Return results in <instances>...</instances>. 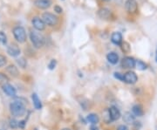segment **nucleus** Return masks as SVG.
<instances>
[{
	"label": "nucleus",
	"instance_id": "obj_8",
	"mask_svg": "<svg viewBox=\"0 0 157 130\" xmlns=\"http://www.w3.org/2000/svg\"><path fill=\"white\" fill-rule=\"evenodd\" d=\"M32 24H33V26L37 31H43L45 28V22L43 21L42 18L39 17H34L32 20Z\"/></svg>",
	"mask_w": 157,
	"mask_h": 130
},
{
	"label": "nucleus",
	"instance_id": "obj_10",
	"mask_svg": "<svg viewBox=\"0 0 157 130\" xmlns=\"http://www.w3.org/2000/svg\"><path fill=\"white\" fill-rule=\"evenodd\" d=\"M34 5L39 9L45 10V9H47L50 7L52 5V1L51 0H35Z\"/></svg>",
	"mask_w": 157,
	"mask_h": 130
},
{
	"label": "nucleus",
	"instance_id": "obj_2",
	"mask_svg": "<svg viewBox=\"0 0 157 130\" xmlns=\"http://www.w3.org/2000/svg\"><path fill=\"white\" fill-rule=\"evenodd\" d=\"M30 39L35 48H41L45 45V38L41 33L36 31H32L30 33Z\"/></svg>",
	"mask_w": 157,
	"mask_h": 130
},
{
	"label": "nucleus",
	"instance_id": "obj_32",
	"mask_svg": "<svg viewBox=\"0 0 157 130\" xmlns=\"http://www.w3.org/2000/svg\"><path fill=\"white\" fill-rule=\"evenodd\" d=\"M116 130H129L128 128L126 126V125H120V126H118L117 129Z\"/></svg>",
	"mask_w": 157,
	"mask_h": 130
},
{
	"label": "nucleus",
	"instance_id": "obj_21",
	"mask_svg": "<svg viewBox=\"0 0 157 130\" xmlns=\"http://www.w3.org/2000/svg\"><path fill=\"white\" fill-rule=\"evenodd\" d=\"M135 67L137 68V69H139V70H140V71H144V70H146L147 68V65L145 62H143L142 60L138 59V60H136V66H135Z\"/></svg>",
	"mask_w": 157,
	"mask_h": 130
},
{
	"label": "nucleus",
	"instance_id": "obj_37",
	"mask_svg": "<svg viewBox=\"0 0 157 130\" xmlns=\"http://www.w3.org/2000/svg\"><path fill=\"white\" fill-rule=\"evenodd\" d=\"M104 1H110V0H104Z\"/></svg>",
	"mask_w": 157,
	"mask_h": 130
},
{
	"label": "nucleus",
	"instance_id": "obj_27",
	"mask_svg": "<svg viewBox=\"0 0 157 130\" xmlns=\"http://www.w3.org/2000/svg\"><path fill=\"white\" fill-rule=\"evenodd\" d=\"M9 124H10V127H11V128H13V129L18 128V121L16 120L15 119L10 120V123H9Z\"/></svg>",
	"mask_w": 157,
	"mask_h": 130
},
{
	"label": "nucleus",
	"instance_id": "obj_35",
	"mask_svg": "<svg viewBox=\"0 0 157 130\" xmlns=\"http://www.w3.org/2000/svg\"><path fill=\"white\" fill-rule=\"evenodd\" d=\"M155 62L157 63V48H156V52H155Z\"/></svg>",
	"mask_w": 157,
	"mask_h": 130
},
{
	"label": "nucleus",
	"instance_id": "obj_24",
	"mask_svg": "<svg viewBox=\"0 0 157 130\" xmlns=\"http://www.w3.org/2000/svg\"><path fill=\"white\" fill-rule=\"evenodd\" d=\"M9 82V78L6 76V74L3 73H0V86H5Z\"/></svg>",
	"mask_w": 157,
	"mask_h": 130
},
{
	"label": "nucleus",
	"instance_id": "obj_33",
	"mask_svg": "<svg viewBox=\"0 0 157 130\" xmlns=\"http://www.w3.org/2000/svg\"><path fill=\"white\" fill-rule=\"evenodd\" d=\"M25 126V120H21V121H18V127L20 128H24Z\"/></svg>",
	"mask_w": 157,
	"mask_h": 130
},
{
	"label": "nucleus",
	"instance_id": "obj_13",
	"mask_svg": "<svg viewBox=\"0 0 157 130\" xmlns=\"http://www.w3.org/2000/svg\"><path fill=\"white\" fill-rule=\"evenodd\" d=\"M111 41L114 45H121V43L123 42L122 41V34L121 32H115L112 34L111 36Z\"/></svg>",
	"mask_w": 157,
	"mask_h": 130
},
{
	"label": "nucleus",
	"instance_id": "obj_34",
	"mask_svg": "<svg viewBox=\"0 0 157 130\" xmlns=\"http://www.w3.org/2000/svg\"><path fill=\"white\" fill-rule=\"evenodd\" d=\"M90 130H99V128L98 127H96V125H92L91 127H90Z\"/></svg>",
	"mask_w": 157,
	"mask_h": 130
},
{
	"label": "nucleus",
	"instance_id": "obj_25",
	"mask_svg": "<svg viewBox=\"0 0 157 130\" xmlns=\"http://www.w3.org/2000/svg\"><path fill=\"white\" fill-rule=\"evenodd\" d=\"M17 63L18 64V66L22 68H25L26 67V65H27V62H26V60H25V58H19V59H17Z\"/></svg>",
	"mask_w": 157,
	"mask_h": 130
},
{
	"label": "nucleus",
	"instance_id": "obj_31",
	"mask_svg": "<svg viewBox=\"0 0 157 130\" xmlns=\"http://www.w3.org/2000/svg\"><path fill=\"white\" fill-rule=\"evenodd\" d=\"M54 11L57 12V13H59V14H60V13L63 12V9L61 8V6H54Z\"/></svg>",
	"mask_w": 157,
	"mask_h": 130
},
{
	"label": "nucleus",
	"instance_id": "obj_3",
	"mask_svg": "<svg viewBox=\"0 0 157 130\" xmlns=\"http://www.w3.org/2000/svg\"><path fill=\"white\" fill-rule=\"evenodd\" d=\"M12 33L15 38V40H17L19 43H24L26 41L27 35L25 32V30L22 26H16L12 30Z\"/></svg>",
	"mask_w": 157,
	"mask_h": 130
},
{
	"label": "nucleus",
	"instance_id": "obj_23",
	"mask_svg": "<svg viewBox=\"0 0 157 130\" xmlns=\"http://www.w3.org/2000/svg\"><path fill=\"white\" fill-rule=\"evenodd\" d=\"M121 48V51L125 52V53H128L129 52L131 51V47H130V45H129L128 42L124 41L121 43V45H120Z\"/></svg>",
	"mask_w": 157,
	"mask_h": 130
},
{
	"label": "nucleus",
	"instance_id": "obj_15",
	"mask_svg": "<svg viewBox=\"0 0 157 130\" xmlns=\"http://www.w3.org/2000/svg\"><path fill=\"white\" fill-rule=\"evenodd\" d=\"M132 112L134 113V115L138 116V117L142 116L143 113H144L143 108H142L141 105H140V104H135V105H134L133 108H132Z\"/></svg>",
	"mask_w": 157,
	"mask_h": 130
},
{
	"label": "nucleus",
	"instance_id": "obj_29",
	"mask_svg": "<svg viewBox=\"0 0 157 130\" xmlns=\"http://www.w3.org/2000/svg\"><path fill=\"white\" fill-rule=\"evenodd\" d=\"M57 66V61L56 59H52L50 61V63L48 64V68L50 69V70H53L54 68L56 67Z\"/></svg>",
	"mask_w": 157,
	"mask_h": 130
},
{
	"label": "nucleus",
	"instance_id": "obj_30",
	"mask_svg": "<svg viewBox=\"0 0 157 130\" xmlns=\"http://www.w3.org/2000/svg\"><path fill=\"white\" fill-rule=\"evenodd\" d=\"M113 76H114V78H115V79H119V80H121V81H123L124 74H120V73L115 72V73L113 74Z\"/></svg>",
	"mask_w": 157,
	"mask_h": 130
},
{
	"label": "nucleus",
	"instance_id": "obj_17",
	"mask_svg": "<svg viewBox=\"0 0 157 130\" xmlns=\"http://www.w3.org/2000/svg\"><path fill=\"white\" fill-rule=\"evenodd\" d=\"M32 99H33V106L34 108H36V109H41L42 108V103H41V101H40V99L38 96V94H33V95H32Z\"/></svg>",
	"mask_w": 157,
	"mask_h": 130
},
{
	"label": "nucleus",
	"instance_id": "obj_20",
	"mask_svg": "<svg viewBox=\"0 0 157 130\" xmlns=\"http://www.w3.org/2000/svg\"><path fill=\"white\" fill-rule=\"evenodd\" d=\"M6 71L9 73V74L12 75L13 77H17L18 74H19V72H18V69L16 66H14V65H10L9 67H6Z\"/></svg>",
	"mask_w": 157,
	"mask_h": 130
},
{
	"label": "nucleus",
	"instance_id": "obj_7",
	"mask_svg": "<svg viewBox=\"0 0 157 130\" xmlns=\"http://www.w3.org/2000/svg\"><path fill=\"white\" fill-rule=\"evenodd\" d=\"M121 66L125 69H133L136 66V60L133 57H125L121 61Z\"/></svg>",
	"mask_w": 157,
	"mask_h": 130
},
{
	"label": "nucleus",
	"instance_id": "obj_26",
	"mask_svg": "<svg viewBox=\"0 0 157 130\" xmlns=\"http://www.w3.org/2000/svg\"><path fill=\"white\" fill-rule=\"evenodd\" d=\"M0 44L4 45H6L7 44V37H6L5 32H1V31H0Z\"/></svg>",
	"mask_w": 157,
	"mask_h": 130
},
{
	"label": "nucleus",
	"instance_id": "obj_1",
	"mask_svg": "<svg viewBox=\"0 0 157 130\" xmlns=\"http://www.w3.org/2000/svg\"><path fill=\"white\" fill-rule=\"evenodd\" d=\"M22 100L18 99L10 104V111L13 116L20 117L25 113V102H23Z\"/></svg>",
	"mask_w": 157,
	"mask_h": 130
},
{
	"label": "nucleus",
	"instance_id": "obj_18",
	"mask_svg": "<svg viewBox=\"0 0 157 130\" xmlns=\"http://www.w3.org/2000/svg\"><path fill=\"white\" fill-rule=\"evenodd\" d=\"M123 120L124 122H126V123H128V124H133L135 120V115H134L133 113L127 112V113H124Z\"/></svg>",
	"mask_w": 157,
	"mask_h": 130
},
{
	"label": "nucleus",
	"instance_id": "obj_4",
	"mask_svg": "<svg viewBox=\"0 0 157 130\" xmlns=\"http://www.w3.org/2000/svg\"><path fill=\"white\" fill-rule=\"evenodd\" d=\"M42 19L45 25L49 26H54L58 23V17L51 12H44L42 15Z\"/></svg>",
	"mask_w": 157,
	"mask_h": 130
},
{
	"label": "nucleus",
	"instance_id": "obj_5",
	"mask_svg": "<svg viewBox=\"0 0 157 130\" xmlns=\"http://www.w3.org/2000/svg\"><path fill=\"white\" fill-rule=\"evenodd\" d=\"M125 9L129 14H136L139 9L136 0H127L125 3Z\"/></svg>",
	"mask_w": 157,
	"mask_h": 130
},
{
	"label": "nucleus",
	"instance_id": "obj_11",
	"mask_svg": "<svg viewBox=\"0 0 157 130\" xmlns=\"http://www.w3.org/2000/svg\"><path fill=\"white\" fill-rule=\"evenodd\" d=\"M109 113H110V116H111L112 120H118L121 116V113L120 112V110L114 106H113L109 108Z\"/></svg>",
	"mask_w": 157,
	"mask_h": 130
},
{
	"label": "nucleus",
	"instance_id": "obj_16",
	"mask_svg": "<svg viewBox=\"0 0 157 130\" xmlns=\"http://www.w3.org/2000/svg\"><path fill=\"white\" fill-rule=\"evenodd\" d=\"M98 16L101 17V18L107 19V18H109L110 16H111V11H110L109 9H107V8H101L98 11Z\"/></svg>",
	"mask_w": 157,
	"mask_h": 130
},
{
	"label": "nucleus",
	"instance_id": "obj_6",
	"mask_svg": "<svg viewBox=\"0 0 157 130\" xmlns=\"http://www.w3.org/2000/svg\"><path fill=\"white\" fill-rule=\"evenodd\" d=\"M137 80H138V76L135 72L128 71L126 74H124L123 81L125 83L129 84V85H134L137 82Z\"/></svg>",
	"mask_w": 157,
	"mask_h": 130
},
{
	"label": "nucleus",
	"instance_id": "obj_22",
	"mask_svg": "<svg viewBox=\"0 0 157 130\" xmlns=\"http://www.w3.org/2000/svg\"><path fill=\"white\" fill-rule=\"evenodd\" d=\"M103 120L106 123H110L112 121L111 119V116H110V113H109V109H106L104 112H103Z\"/></svg>",
	"mask_w": 157,
	"mask_h": 130
},
{
	"label": "nucleus",
	"instance_id": "obj_14",
	"mask_svg": "<svg viewBox=\"0 0 157 130\" xmlns=\"http://www.w3.org/2000/svg\"><path fill=\"white\" fill-rule=\"evenodd\" d=\"M2 87H3V91L6 93L8 96L13 97L16 95V89H15L11 84L7 83V84H6L5 86H3Z\"/></svg>",
	"mask_w": 157,
	"mask_h": 130
},
{
	"label": "nucleus",
	"instance_id": "obj_12",
	"mask_svg": "<svg viewBox=\"0 0 157 130\" xmlns=\"http://www.w3.org/2000/svg\"><path fill=\"white\" fill-rule=\"evenodd\" d=\"M119 55L115 52H108L107 55V59L108 62L112 65H116L119 62Z\"/></svg>",
	"mask_w": 157,
	"mask_h": 130
},
{
	"label": "nucleus",
	"instance_id": "obj_19",
	"mask_svg": "<svg viewBox=\"0 0 157 130\" xmlns=\"http://www.w3.org/2000/svg\"><path fill=\"white\" fill-rule=\"evenodd\" d=\"M86 120L93 125L97 124L100 121V118H99V116L96 113H89L86 116Z\"/></svg>",
	"mask_w": 157,
	"mask_h": 130
},
{
	"label": "nucleus",
	"instance_id": "obj_9",
	"mask_svg": "<svg viewBox=\"0 0 157 130\" xmlns=\"http://www.w3.org/2000/svg\"><path fill=\"white\" fill-rule=\"evenodd\" d=\"M20 48L16 44H11L7 47V53L12 57H17L20 54Z\"/></svg>",
	"mask_w": 157,
	"mask_h": 130
},
{
	"label": "nucleus",
	"instance_id": "obj_36",
	"mask_svg": "<svg viewBox=\"0 0 157 130\" xmlns=\"http://www.w3.org/2000/svg\"><path fill=\"white\" fill-rule=\"evenodd\" d=\"M61 130H71V129H70V128H63V129Z\"/></svg>",
	"mask_w": 157,
	"mask_h": 130
},
{
	"label": "nucleus",
	"instance_id": "obj_28",
	"mask_svg": "<svg viewBox=\"0 0 157 130\" xmlns=\"http://www.w3.org/2000/svg\"><path fill=\"white\" fill-rule=\"evenodd\" d=\"M6 62H7V59L6 58V56L0 54V67H3L6 66Z\"/></svg>",
	"mask_w": 157,
	"mask_h": 130
}]
</instances>
